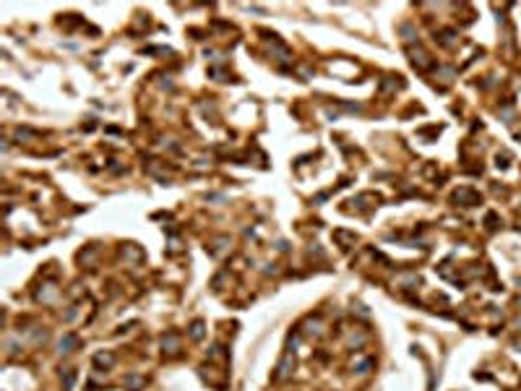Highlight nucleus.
<instances>
[{"label":"nucleus","mask_w":521,"mask_h":391,"mask_svg":"<svg viewBox=\"0 0 521 391\" xmlns=\"http://www.w3.org/2000/svg\"><path fill=\"white\" fill-rule=\"evenodd\" d=\"M76 344H78L76 336H65V339L60 342V352H71V347H76Z\"/></svg>","instance_id":"obj_1"},{"label":"nucleus","mask_w":521,"mask_h":391,"mask_svg":"<svg viewBox=\"0 0 521 391\" xmlns=\"http://www.w3.org/2000/svg\"><path fill=\"white\" fill-rule=\"evenodd\" d=\"M191 336H193V339H201V336H203V323L201 321H195L193 326H191Z\"/></svg>","instance_id":"obj_2"}]
</instances>
